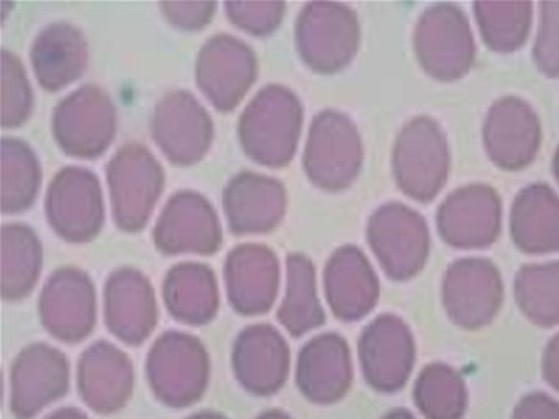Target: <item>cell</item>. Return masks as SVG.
I'll return each mask as SVG.
<instances>
[{
  "label": "cell",
  "instance_id": "1",
  "mask_svg": "<svg viewBox=\"0 0 559 419\" xmlns=\"http://www.w3.org/2000/svg\"><path fill=\"white\" fill-rule=\"evenodd\" d=\"M392 166L405 195L431 202L447 183L451 166L450 146L440 124L428 117L408 121L395 141Z\"/></svg>",
  "mask_w": 559,
  "mask_h": 419
},
{
  "label": "cell",
  "instance_id": "2",
  "mask_svg": "<svg viewBox=\"0 0 559 419\" xmlns=\"http://www.w3.org/2000/svg\"><path fill=\"white\" fill-rule=\"evenodd\" d=\"M414 49L424 71L437 81H457L467 74L476 45L463 10L453 3L425 10L415 26Z\"/></svg>",
  "mask_w": 559,
  "mask_h": 419
},
{
  "label": "cell",
  "instance_id": "3",
  "mask_svg": "<svg viewBox=\"0 0 559 419\" xmlns=\"http://www.w3.org/2000/svg\"><path fill=\"white\" fill-rule=\"evenodd\" d=\"M368 239L382 268L394 280L415 277L427 264L430 232L420 213L392 202L381 206L368 226Z\"/></svg>",
  "mask_w": 559,
  "mask_h": 419
},
{
  "label": "cell",
  "instance_id": "4",
  "mask_svg": "<svg viewBox=\"0 0 559 419\" xmlns=\"http://www.w3.org/2000/svg\"><path fill=\"white\" fill-rule=\"evenodd\" d=\"M441 297L456 326L480 330L492 323L502 307V277L487 259H461L448 268Z\"/></svg>",
  "mask_w": 559,
  "mask_h": 419
},
{
  "label": "cell",
  "instance_id": "5",
  "mask_svg": "<svg viewBox=\"0 0 559 419\" xmlns=\"http://www.w3.org/2000/svg\"><path fill=\"white\" fill-rule=\"evenodd\" d=\"M148 373L156 396L181 408L201 398L207 385V356L194 337L165 334L150 352Z\"/></svg>",
  "mask_w": 559,
  "mask_h": 419
},
{
  "label": "cell",
  "instance_id": "6",
  "mask_svg": "<svg viewBox=\"0 0 559 419\" xmlns=\"http://www.w3.org/2000/svg\"><path fill=\"white\" fill-rule=\"evenodd\" d=\"M437 226L443 241L453 248H487L496 242L502 228L499 193L484 183L454 190L438 210Z\"/></svg>",
  "mask_w": 559,
  "mask_h": 419
},
{
  "label": "cell",
  "instance_id": "7",
  "mask_svg": "<svg viewBox=\"0 0 559 419\" xmlns=\"http://www.w3.org/2000/svg\"><path fill=\"white\" fill-rule=\"evenodd\" d=\"M359 360L366 382L372 388L397 392L414 369L415 340L411 327L394 314H382L361 334Z\"/></svg>",
  "mask_w": 559,
  "mask_h": 419
},
{
  "label": "cell",
  "instance_id": "8",
  "mask_svg": "<svg viewBox=\"0 0 559 419\" xmlns=\"http://www.w3.org/2000/svg\"><path fill=\"white\" fill-rule=\"evenodd\" d=\"M542 143V123L528 101L499 98L484 123V146L490 160L503 170H520L535 159Z\"/></svg>",
  "mask_w": 559,
  "mask_h": 419
},
{
  "label": "cell",
  "instance_id": "9",
  "mask_svg": "<svg viewBox=\"0 0 559 419\" xmlns=\"http://www.w3.org/2000/svg\"><path fill=\"white\" fill-rule=\"evenodd\" d=\"M361 160V140L348 117L326 111L313 121L309 173L319 185L333 190L348 187L358 176Z\"/></svg>",
  "mask_w": 559,
  "mask_h": 419
},
{
  "label": "cell",
  "instance_id": "10",
  "mask_svg": "<svg viewBox=\"0 0 559 419\" xmlns=\"http://www.w3.org/2000/svg\"><path fill=\"white\" fill-rule=\"evenodd\" d=\"M68 390V360L48 346L25 349L12 369V411L21 419L37 415Z\"/></svg>",
  "mask_w": 559,
  "mask_h": 419
},
{
  "label": "cell",
  "instance_id": "11",
  "mask_svg": "<svg viewBox=\"0 0 559 419\" xmlns=\"http://www.w3.org/2000/svg\"><path fill=\"white\" fill-rule=\"evenodd\" d=\"M348 344L338 334H323L300 352L297 382L312 402H338L352 385Z\"/></svg>",
  "mask_w": 559,
  "mask_h": 419
},
{
  "label": "cell",
  "instance_id": "12",
  "mask_svg": "<svg viewBox=\"0 0 559 419\" xmlns=\"http://www.w3.org/2000/svg\"><path fill=\"white\" fill-rule=\"evenodd\" d=\"M325 284L326 297L340 320H359L378 303V277L358 248L348 246L333 255Z\"/></svg>",
  "mask_w": 559,
  "mask_h": 419
},
{
  "label": "cell",
  "instance_id": "13",
  "mask_svg": "<svg viewBox=\"0 0 559 419\" xmlns=\"http://www.w3.org/2000/svg\"><path fill=\"white\" fill-rule=\"evenodd\" d=\"M235 372L254 395H270L286 382L289 350L271 326L245 331L235 346Z\"/></svg>",
  "mask_w": 559,
  "mask_h": 419
},
{
  "label": "cell",
  "instance_id": "14",
  "mask_svg": "<svg viewBox=\"0 0 559 419\" xmlns=\"http://www.w3.org/2000/svg\"><path fill=\"white\" fill-rule=\"evenodd\" d=\"M78 385L91 408L97 412L117 411L133 388L132 363L122 350L110 344H96L81 360Z\"/></svg>",
  "mask_w": 559,
  "mask_h": 419
},
{
  "label": "cell",
  "instance_id": "15",
  "mask_svg": "<svg viewBox=\"0 0 559 419\" xmlns=\"http://www.w3.org/2000/svg\"><path fill=\"white\" fill-rule=\"evenodd\" d=\"M510 232L516 248L526 254L559 251V196L551 187L532 183L516 195Z\"/></svg>",
  "mask_w": 559,
  "mask_h": 419
},
{
  "label": "cell",
  "instance_id": "16",
  "mask_svg": "<svg viewBox=\"0 0 559 419\" xmlns=\"http://www.w3.org/2000/svg\"><path fill=\"white\" fill-rule=\"evenodd\" d=\"M309 36L317 35L310 43L309 55L313 68L336 71L352 61L358 49V20L352 10L343 5H312Z\"/></svg>",
  "mask_w": 559,
  "mask_h": 419
},
{
  "label": "cell",
  "instance_id": "17",
  "mask_svg": "<svg viewBox=\"0 0 559 419\" xmlns=\"http://www.w3.org/2000/svg\"><path fill=\"white\" fill-rule=\"evenodd\" d=\"M414 402L427 419H463L467 408L466 385L447 363H430L415 382Z\"/></svg>",
  "mask_w": 559,
  "mask_h": 419
},
{
  "label": "cell",
  "instance_id": "18",
  "mask_svg": "<svg viewBox=\"0 0 559 419\" xmlns=\"http://www.w3.org/2000/svg\"><path fill=\"white\" fill-rule=\"evenodd\" d=\"M513 290L516 304L533 324H559V261L520 268Z\"/></svg>",
  "mask_w": 559,
  "mask_h": 419
},
{
  "label": "cell",
  "instance_id": "19",
  "mask_svg": "<svg viewBox=\"0 0 559 419\" xmlns=\"http://www.w3.org/2000/svg\"><path fill=\"white\" fill-rule=\"evenodd\" d=\"M532 12L530 2L474 3L480 36L497 52H512L525 45L532 26Z\"/></svg>",
  "mask_w": 559,
  "mask_h": 419
},
{
  "label": "cell",
  "instance_id": "20",
  "mask_svg": "<svg viewBox=\"0 0 559 419\" xmlns=\"http://www.w3.org/2000/svg\"><path fill=\"white\" fill-rule=\"evenodd\" d=\"M41 310H44L45 324L51 334L68 343H76L78 339L90 334L96 321L94 290H91V285H86L80 294L78 291L63 294L47 285Z\"/></svg>",
  "mask_w": 559,
  "mask_h": 419
},
{
  "label": "cell",
  "instance_id": "21",
  "mask_svg": "<svg viewBox=\"0 0 559 419\" xmlns=\"http://www.w3.org/2000/svg\"><path fill=\"white\" fill-rule=\"evenodd\" d=\"M307 262L302 258L290 261L287 297L280 311L281 321L294 336L323 323V310L317 300L316 282Z\"/></svg>",
  "mask_w": 559,
  "mask_h": 419
},
{
  "label": "cell",
  "instance_id": "22",
  "mask_svg": "<svg viewBox=\"0 0 559 419\" xmlns=\"http://www.w3.org/2000/svg\"><path fill=\"white\" fill-rule=\"evenodd\" d=\"M533 59L543 74L559 75V2L539 3V25Z\"/></svg>",
  "mask_w": 559,
  "mask_h": 419
},
{
  "label": "cell",
  "instance_id": "23",
  "mask_svg": "<svg viewBox=\"0 0 559 419\" xmlns=\"http://www.w3.org/2000/svg\"><path fill=\"white\" fill-rule=\"evenodd\" d=\"M512 419H559V403L542 392L523 396Z\"/></svg>",
  "mask_w": 559,
  "mask_h": 419
},
{
  "label": "cell",
  "instance_id": "24",
  "mask_svg": "<svg viewBox=\"0 0 559 419\" xmlns=\"http://www.w3.org/2000/svg\"><path fill=\"white\" fill-rule=\"evenodd\" d=\"M543 375L546 382L559 392V334H556L543 354Z\"/></svg>",
  "mask_w": 559,
  "mask_h": 419
},
{
  "label": "cell",
  "instance_id": "25",
  "mask_svg": "<svg viewBox=\"0 0 559 419\" xmlns=\"http://www.w3.org/2000/svg\"><path fill=\"white\" fill-rule=\"evenodd\" d=\"M47 419H87V416L78 411V409L68 408L60 409V411L55 412V415L48 416Z\"/></svg>",
  "mask_w": 559,
  "mask_h": 419
},
{
  "label": "cell",
  "instance_id": "26",
  "mask_svg": "<svg viewBox=\"0 0 559 419\" xmlns=\"http://www.w3.org/2000/svg\"><path fill=\"white\" fill-rule=\"evenodd\" d=\"M382 419H415L414 415L407 409H394V411L388 412Z\"/></svg>",
  "mask_w": 559,
  "mask_h": 419
},
{
  "label": "cell",
  "instance_id": "27",
  "mask_svg": "<svg viewBox=\"0 0 559 419\" xmlns=\"http://www.w3.org/2000/svg\"><path fill=\"white\" fill-rule=\"evenodd\" d=\"M258 419H290L289 416L284 415L283 411H267Z\"/></svg>",
  "mask_w": 559,
  "mask_h": 419
},
{
  "label": "cell",
  "instance_id": "28",
  "mask_svg": "<svg viewBox=\"0 0 559 419\" xmlns=\"http://www.w3.org/2000/svg\"><path fill=\"white\" fill-rule=\"evenodd\" d=\"M189 419H225L224 416L217 412H199V415L191 416Z\"/></svg>",
  "mask_w": 559,
  "mask_h": 419
},
{
  "label": "cell",
  "instance_id": "29",
  "mask_svg": "<svg viewBox=\"0 0 559 419\" xmlns=\"http://www.w3.org/2000/svg\"><path fill=\"white\" fill-rule=\"evenodd\" d=\"M552 172H555L556 180L559 182V147L556 149L555 157H552Z\"/></svg>",
  "mask_w": 559,
  "mask_h": 419
}]
</instances>
